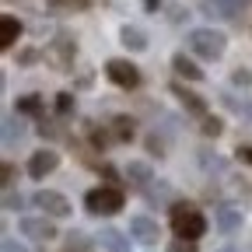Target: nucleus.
Returning a JSON list of instances; mask_svg holds the SVG:
<instances>
[{"instance_id": "37", "label": "nucleus", "mask_w": 252, "mask_h": 252, "mask_svg": "<svg viewBox=\"0 0 252 252\" xmlns=\"http://www.w3.org/2000/svg\"><path fill=\"white\" fill-rule=\"evenodd\" d=\"M144 7L147 11H158V7H161V0H144Z\"/></svg>"}, {"instance_id": "31", "label": "nucleus", "mask_w": 252, "mask_h": 252, "mask_svg": "<svg viewBox=\"0 0 252 252\" xmlns=\"http://www.w3.org/2000/svg\"><path fill=\"white\" fill-rule=\"evenodd\" d=\"M147 151H151V154H165V140L158 137V133H151V137H147Z\"/></svg>"}, {"instance_id": "28", "label": "nucleus", "mask_w": 252, "mask_h": 252, "mask_svg": "<svg viewBox=\"0 0 252 252\" xmlns=\"http://www.w3.org/2000/svg\"><path fill=\"white\" fill-rule=\"evenodd\" d=\"M231 84H238V88H252V74H249L245 67H238V70L231 74Z\"/></svg>"}, {"instance_id": "32", "label": "nucleus", "mask_w": 252, "mask_h": 252, "mask_svg": "<svg viewBox=\"0 0 252 252\" xmlns=\"http://www.w3.org/2000/svg\"><path fill=\"white\" fill-rule=\"evenodd\" d=\"M168 252H196V245H193V242H186V238H175V242L168 245Z\"/></svg>"}, {"instance_id": "26", "label": "nucleus", "mask_w": 252, "mask_h": 252, "mask_svg": "<svg viewBox=\"0 0 252 252\" xmlns=\"http://www.w3.org/2000/svg\"><path fill=\"white\" fill-rule=\"evenodd\" d=\"M21 207H25L21 193H14V189H4V210H21Z\"/></svg>"}, {"instance_id": "30", "label": "nucleus", "mask_w": 252, "mask_h": 252, "mask_svg": "<svg viewBox=\"0 0 252 252\" xmlns=\"http://www.w3.org/2000/svg\"><path fill=\"white\" fill-rule=\"evenodd\" d=\"M0 179H4V189H14V165L4 161V168H0Z\"/></svg>"}, {"instance_id": "4", "label": "nucleus", "mask_w": 252, "mask_h": 252, "mask_svg": "<svg viewBox=\"0 0 252 252\" xmlns=\"http://www.w3.org/2000/svg\"><path fill=\"white\" fill-rule=\"evenodd\" d=\"M74 56H77V39L67 35V32H60V35L46 46V60L53 70H70L74 67Z\"/></svg>"}, {"instance_id": "35", "label": "nucleus", "mask_w": 252, "mask_h": 252, "mask_svg": "<svg viewBox=\"0 0 252 252\" xmlns=\"http://www.w3.org/2000/svg\"><path fill=\"white\" fill-rule=\"evenodd\" d=\"M238 161L252 165V147H249V144H245V147H238Z\"/></svg>"}, {"instance_id": "20", "label": "nucleus", "mask_w": 252, "mask_h": 252, "mask_svg": "<svg viewBox=\"0 0 252 252\" xmlns=\"http://www.w3.org/2000/svg\"><path fill=\"white\" fill-rule=\"evenodd\" d=\"M91 0H46V11L53 14H74V11H88Z\"/></svg>"}, {"instance_id": "29", "label": "nucleus", "mask_w": 252, "mask_h": 252, "mask_svg": "<svg viewBox=\"0 0 252 252\" xmlns=\"http://www.w3.org/2000/svg\"><path fill=\"white\" fill-rule=\"evenodd\" d=\"M39 133L49 137V140H56V137H60V126H56L53 119H42V123H39Z\"/></svg>"}, {"instance_id": "11", "label": "nucleus", "mask_w": 252, "mask_h": 252, "mask_svg": "<svg viewBox=\"0 0 252 252\" xmlns=\"http://www.w3.org/2000/svg\"><path fill=\"white\" fill-rule=\"evenodd\" d=\"M123 179L130 182V186H137V189H147L154 182V172H151L147 161H130V165L123 168Z\"/></svg>"}, {"instance_id": "3", "label": "nucleus", "mask_w": 252, "mask_h": 252, "mask_svg": "<svg viewBox=\"0 0 252 252\" xmlns=\"http://www.w3.org/2000/svg\"><path fill=\"white\" fill-rule=\"evenodd\" d=\"M123 203H126L123 189H119V186H112V182L88 189V196H84V207H88L94 217H109V214H119V210H123Z\"/></svg>"}, {"instance_id": "27", "label": "nucleus", "mask_w": 252, "mask_h": 252, "mask_svg": "<svg viewBox=\"0 0 252 252\" xmlns=\"http://www.w3.org/2000/svg\"><path fill=\"white\" fill-rule=\"evenodd\" d=\"M200 161H203V168H214V172H224V161H220L217 154H207V151H200Z\"/></svg>"}, {"instance_id": "25", "label": "nucleus", "mask_w": 252, "mask_h": 252, "mask_svg": "<svg viewBox=\"0 0 252 252\" xmlns=\"http://www.w3.org/2000/svg\"><path fill=\"white\" fill-rule=\"evenodd\" d=\"M56 112H60V116H70V112H74V94H70V91H60V94H56Z\"/></svg>"}, {"instance_id": "16", "label": "nucleus", "mask_w": 252, "mask_h": 252, "mask_svg": "<svg viewBox=\"0 0 252 252\" xmlns=\"http://www.w3.org/2000/svg\"><path fill=\"white\" fill-rule=\"evenodd\" d=\"M119 42H123L126 49H133V53H144V49H147V35H144L137 25H123V28H119Z\"/></svg>"}, {"instance_id": "38", "label": "nucleus", "mask_w": 252, "mask_h": 252, "mask_svg": "<svg viewBox=\"0 0 252 252\" xmlns=\"http://www.w3.org/2000/svg\"><path fill=\"white\" fill-rule=\"evenodd\" d=\"M217 252H235V249H217Z\"/></svg>"}, {"instance_id": "2", "label": "nucleus", "mask_w": 252, "mask_h": 252, "mask_svg": "<svg viewBox=\"0 0 252 252\" xmlns=\"http://www.w3.org/2000/svg\"><path fill=\"white\" fill-rule=\"evenodd\" d=\"M186 46L193 49L200 60H220L224 49H228V35L217 32V28H193L189 39H186Z\"/></svg>"}, {"instance_id": "12", "label": "nucleus", "mask_w": 252, "mask_h": 252, "mask_svg": "<svg viewBox=\"0 0 252 252\" xmlns=\"http://www.w3.org/2000/svg\"><path fill=\"white\" fill-rule=\"evenodd\" d=\"M109 133H112L116 144H130L133 133H137V123H133L130 116H112V119H109Z\"/></svg>"}, {"instance_id": "18", "label": "nucleus", "mask_w": 252, "mask_h": 252, "mask_svg": "<svg viewBox=\"0 0 252 252\" xmlns=\"http://www.w3.org/2000/svg\"><path fill=\"white\" fill-rule=\"evenodd\" d=\"M172 67H175V74L186 77V81H203V70H200L186 53H175V56H172Z\"/></svg>"}, {"instance_id": "10", "label": "nucleus", "mask_w": 252, "mask_h": 252, "mask_svg": "<svg viewBox=\"0 0 252 252\" xmlns=\"http://www.w3.org/2000/svg\"><path fill=\"white\" fill-rule=\"evenodd\" d=\"M214 224H217V231H224V235L238 231V228H242V210H238V207H228V203H220L217 214H214Z\"/></svg>"}, {"instance_id": "6", "label": "nucleus", "mask_w": 252, "mask_h": 252, "mask_svg": "<svg viewBox=\"0 0 252 252\" xmlns=\"http://www.w3.org/2000/svg\"><path fill=\"white\" fill-rule=\"evenodd\" d=\"M32 203L42 210V217H70V200L63 193H53V189H39Z\"/></svg>"}, {"instance_id": "9", "label": "nucleus", "mask_w": 252, "mask_h": 252, "mask_svg": "<svg viewBox=\"0 0 252 252\" xmlns=\"http://www.w3.org/2000/svg\"><path fill=\"white\" fill-rule=\"evenodd\" d=\"M130 235H133L140 245H158L161 228H158V220H151V217H130Z\"/></svg>"}, {"instance_id": "7", "label": "nucleus", "mask_w": 252, "mask_h": 252, "mask_svg": "<svg viewBox=\"0 0 252 252\" xmlns=\"http://www.w3.org/2000/svg\"><path fill=\"white\" fill-rule=\"evenodd\" d=\"M18 228H21V235L32 238V242H53V238H56V228H53L49 217H21Z\"/></svg>"}, {"instance_id": "5", "label": "nucleus", "mask_w": 252, "mask_h": 252, "mask_svg": "<svg viewBox=\"0 0 252 252\" xmlns=\"http://www.w3.org/2000/svg\"><path fill=\"white\" fill-rule=\"evenodd\" d=\"M105 77H109L116 88H126V91L140 88V70L133 67L130 60H109V63H105Z\"/></svg>"}, {"instance_id": "8", "label": "nucleus", "mask_w": 252, "mask_h": 252, "mask_svg": "<svg viewBox=\"0 0 252 252\" xmlns=\"http://www.w3.org/2000/svg\"><path fill=\"white\" fill-rule=\"evenodd\" d=\"M60 168V154L56 151H49V147H42V151H35L28 158V175L32 179H46V175H53Z\"/></svg>"}, {"instance_id": "13", "label": "nucleus", "mask_w": 252, "mask_h": 252, "mask_svg": "<svg viewBox=\"0 0 252 252\" xmlns=\"http://www.w3.org/2000/svg\"><path fill=\"white\" fill-rule=\"evenodd\" d=\"M98 245L105 252H130V238H126L119 228H102L98 231Z\"/></svg>"}, {"instance_id": "24", "label": "nucleus", "mask_w": 252, "mask_h": 252, "mask_svg": "<svg viewBox=\"0 0 252 252\" xmlns=\"http://www.w3.org/2000/svg\"><path fill=\"white\" fill-rule=\"evenodd\" d=\"M91 249V242H88V235H81V231H70L67 235V245H63V252H88Z\"/></svg>"}, {"instance_id": "14", "label": "nucleus", "mask_w": 252, "mask_h": 252, "mask_svg": "<svg viewBox=\"0 0 252 252\" xmlns=\"http://www.w3.org/2000/svg\"><path fill=\"white\" fill-rule=\"evenodd\" d=\"M172 94H175V98L189 109V112H193V116H207V102L200 98V94H193V91H189V88H182V84H172Z\"/></svg>"}, {"instance_id": "21", "label": "nucleus", "mask_w": 252, "mask_h": 252, "mask_svg": "<svg viewBox=\"0 0 252 252\" xmlns=\"http://www.w3.org/2000/svg\"><path fill=\"white\" fill-rule=\"evenodd\" d=\"M172 196H175V193H172L168 182H158V186L151 182V186H147V203H154V207H168Z\"/></svg>"}, {"instance_id": "17", "label": "nucleus", "mask_w": 252, "mask_h": 252, "mask_svg": "<svg viewBox=\"0 0 252 252\" xmlns=\"http://www.w3.org/2000/svg\"><path fill=\"white\" fill-rule=\"evenodd\" d=\"M18 35H21V21L14 14H4V18H0V46L11 49L18 42Z\"/></svg>"}, {"instance_id": "19", "label": "nucleus", "mask_w": 252, "mask_h": 252, "mask_svg": "<svg viewBox=\"0 0 252 252\" xmlns=\"http://www.w3.org/2000/svg\"><path fill=\"white\" fill-rule=\"evenodd\" d=\"M21 137H25V123L18 119V112L14 116H4V147H14Z\"/></svg>"}, {"instance_id": "36", "label": "nucleus", "mask_w": 252, "mask_h": 252, "mask_svg": "<svg viewBox=\"0 0 252 252\" xmlns=\"http://www.w3.org/2000/svg\"><path fill=\"white\" fill-rule=\"evenodd\" d=\"M35 56H39V53H35V49H25V53H21V60H18V63H25V67H28V63H35Z\"/></svg>"}, {"instance_id": "22", "label": "nucleus", "mask_w": 252, "mask_h": 252, "mask_svg": "<svg viewBox=\"0 0 252 252\" xmlns=\"http://www.w3.org/2000/svg\"><path fill=\"white\" fill-rule=\"evenodd\" d=\"M14 112L18 116H42V98L39 94H21L14 102Z\"/></svg>"}, {"instance_id": "34", "label": "nucleus", "mask_w": 252, "mask_h": 252, "mask_svg": "<svg viewBox=\"0 0 252 252\" xmlns=\"http://www.w3.org/2000/svg\"><path fill=\"white\" fill-rule=\"evenodd\" d=\"M4 252H28L25 245H18L14 238H4Z\"/></svg>"}, {"instance_id": "15", "label": "nucleus", "mask_w": 252, "mask_h": 252, "mask_svg": "<svg viewBox=\"0 0 252 252\" xmlns=\"http://www.w3.org/2000/svg\"><path fill=\"white\" fill-rule=\"evenodd\" d=\"M245 4H249V0H207L203 7L210 14H220V18H238L245 11Z\"/></svg>"}, {"instance_id": "23", "label": "nucleus", "mask_w": 252, "mask_h": 252, "mask_svg": "<svg viewBox=\"0 0 252 252\" xmlns=\"http://www.w3.org/2000/svg\"><path fill=\"white\" fill-rule=\"evenodd\" d=\"M200 130H203V137H220L224 133V123L207 112V116H200Z\"/></svg>"}, {"instance_id": "1", "label": "nucleus", "mask_w": 252, "mask_h": 252, "mask_svg": "<svg viewBox=\"0 0 252 252\" xmlns=\"http://www.w3.org/2000/svg\"><path fill=\"white\" fill-rule=\"evenodd\" d=\"M172 231H175V238L196 242V238H203V231H207V217H203L193 203L179 200V203H172Z\"/></svg>"}, {"instance_id": "33", "label": "nucleus", "mask_w": 252, "mask_h": 252, "mask_svg": "<svg viewBox=\"0 0 252 252\" xmlns=\"http://www.w3.org/2000/svg\"><path fill=\"white\" fill-rule=\"evenodd\" d=\"M98 172H102V175H105V179H109V182H112V186H116V179H119V172H116V168H112V165H102V168H98Z\"/></svg>"}]
</instances>
